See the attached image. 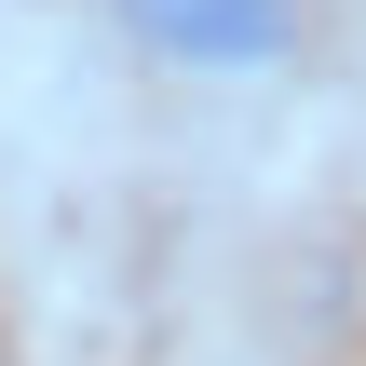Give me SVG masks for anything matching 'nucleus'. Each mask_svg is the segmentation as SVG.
<instances>
[{
	"label": "nucleus",
	"mask_w": 366,
	"mask_h": 366,
	"mask_svg": "<svg viewBox=\"0 0 366 366\" xmlns=\"http://www.w3.org/2000/svg\"><path fill=\"white\" fill-rule=\"evenodd\" d=\"M353 149H366V122H353Z\"/></svg>",
	"instance_id": "nucleus-2"
},
{
	"label": "nucleus",
	"mask_w": 366,
	"mask_h": 366,
	"mask_svg": "<svg viewBox=\"0 0 366 366\" xmlns=\"http://www.w3.org/2000/svg\"><path fill=\"white\" fill-rule=\"evenodd\" d=\"M109 27H122L163 81H190V95H258V81L299 68L312 0H109Z\"/></svg>",
	"instance_id": "nucleus-1"
}]
</instances>
